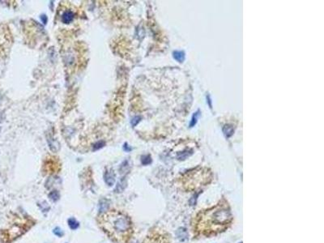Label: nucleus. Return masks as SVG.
Returning a JSON list of instances; mask_svg holds the SVG:
<instances>
[{"label":"nucleus","instance_id":"f257e3e1","mask_svg":"<svg viewBox=\"0 0 324 243\" xmlns=\"http://www.w3.org/2000/svg\"><path fill=\"white\" fill-rule=\"evenodd\" d=\"M228 202L223 200L211 208L200 211L192 222L194 233L196 236L211 237L225 231L233 222Z\"/></svg>","mask_w":324,"mask_h":243},{"label":"nucleus","instance_id":"f03ea898","mask_svg":"<svg viewBox=\"0 0 324 243\" xmlns=\"http://www.w3.org/2000/svg\"><path fill=\"white\" fill-rule=\"evenodd\" d=\"M99 226L103 232L116 243H129L133 234L131 218L122 211L103 212L97 218Z\"/></svg>","mask_w":324,"mask_h":243},{"label":"nucleus","instance_id":"7ed1b4c3","mask_svg":"<svg viewBox=\"0 0 324 243\" xmlns=\"http://www.w3.org/2000/svg\"><path fill=\"white\" fill-rule=\"evenodd\" d=\"M74 17H75V14L72 11H66L62 16V21L66 25H68V24L73 21Z\"/></svg>","mask_w":324,"mask_h":243},{"label":"nucleus","instance_id":"20e7f679","mask_svg":"<svg viewBox=\"0 0 324 243\" xmlns=\"http://www.w3.org/2000/svg\"><path fill=\"white\" fill-rule=\"evenodd\" d=\"M48 140V144H49V148H50V150L54 153H56L59 150L60 145L58 144L57 140H55V139H53L52 137H49V139H47Z\"/></svg>","mask_w":324,"mask_h":243},{"label":"nucleus","instance_id":"39448f33","mask_svg":"<svg viewBox=\"0 0 324 243\" xmlns=\"http://www.w3.org/2000/svg\"><path fill=\"white\" fill-rule=\"evenodd\" d=\"M105 181L109 186H113L114 185V183L115 182V174L113 173V171L106 172V173L105 174Z\"/></svg>","mask_w":324,"mask_h":243},{"label":"nucleus","instance_id":"423d86ee","mask_svg":"<svg viewBox=\"0 0 324 243\" xmlns=\"http://www.w3.org/2000/svg\"><path fill=\"white\" fill-rule=\"evenodd\" d=\"M174 58L178 63H183L185 60V53L183 51H174L173 53Z\"/></svg>","mask_w":324,"mask_h":243},{"label":"nucleus","instance_id":"0eeeda50","mask_svg":"<svg viewBox=\"0 0 324 243\" xmlns=\"http://www.w3.org/2000/svg\"><path fill=\"white\" fill-rule=\"evenodd\" d=\"M126 186V182L125 178H123L117 185L115 191H116V192H122L125 189Z\"/></svg>","mask_w":324,"mask_h":243},{"label":"nucleus","instance_id":"6e6552de","mask_svg":"<svg viewBox=\"0 0 324 243\" xmlns=\"http://www.w3.org/2000/svg\"><path fill=\"white\" fill-rule=\"evenodd\" d=\"M223 131L224 135H225L227 138H229V137H230L233 134V126H225L224 127Z\"/></svg>","mask_w":324,"mask_h":243},{"label":"nucleus","instance_id":"1a4fd4ad","mask_svg":"<svg viewBox=\"0 0 324 243\" xmlns=\"http://www.w3.org/2000/svg\"><path fill=\"white\" fill-rule=\"evenodd\" d=\"M68 225L71 230H76L79 227V222L77 221L76 219L71 218L68 220Z\"/></svg>","mask_w":324,"mask_h":243},{"label":"nucleus","instance_id":"9d476101","mask_svg":"<svg viewBox=\"0 0 324 243\" xmlns=\"http://www.w3.org/2000/svg\"><path fill=\"white\" fill-rule=\"evenodd\" d=\"M105 145H106V142L103 141V140H100V141H98V142H97L94 144V145H93V151L99 150V149H101V148H103Z\"/></svg>","mask_w":324,"mask_h":243},{"label":"nucleus","instance_id":"9b49d317","mask_svg":"<svg viewBox=\"0 0 324 243\" xmlns=\"http://www.w3.org/2000/svg\"><path fill=\"white\" fill-rule=\"evenodd\" d=\"M59 193H58V191H51L50 193H49V197L53 201H56V200H58V199H59Z\"/></svg>","mask_w":324,"mask_h":243},{"label":"nucleus","instance_id":"f8f14e48","mask_svg":"<svg viewBox=\"0 0 324 243\" xmlns=\"http://www.w3.org/2000/svg\"><path fill=\"white\" fill-rule=\"evenodd\" d=\"M199 111H197L196 113H195V114L193 115V117H192V119H191V124H190V126L191 127H193L195 124H196L197 123V119H198V117H199Z\"/></svg>","mask_w":324,"mask_h":243},{"label":"nucleus","instance_id":"ddd939ff","mask_svg":"<svg viewBox=\"0 0 324 243\" xmlns=\"http://www.w3.org/2000/svg\"><path fill=\"white\" fill-rule=\"evenodd\" d=\"M152 162V160H151V157L150 156H144L142 157V164H148Z\"/></svg>","mask_w":324,"mask_h":243},{"label":"nucleus","instance_id":"4468645a","mask_svg":"<svg viewBox=\"0 0 324 243\" xmlns=\"http://www.w3.org/2000/svg\"><path fill=\"white\" fill-rule=\"evenodd\" d=\"M127 165H128L127 161H124L123 164H122V165L120 166V169H119L120 173H126V171H127V170H126Z\"/></svg>","mask_w":324,"mask_h":243},{"label":"nucleus","instance_id":"2eb2a0df","mask_svg":"<svg viewBox=\"0 0 324 243\" xmlns=\"http://www.w3.org/2000/svg\"><path fill=\"white\" fill-rule=\"evenodd\" d=\"M140 120H141V117H139V116H135V117H134L131 122L132 126H135L136 125H138V123L140 122Z\"/></svg>","mask_w":324,"mask_h":243},{"label":"nucleus","instance_id":"dca6fc26","mask_svg":"<svg viewBox=\"0 0 324 243\" xmlns=\"http://www.w3.org/2000/svg\"><path fill=\"white\" fill-rule=\"evenodd\" d=\"M54 233L57 235V236H58V237H61V236L63 234V231L60 230L59 228H56V229H55V230H54Z\"/></svg>","mask_w":324,"mask_h":243},{"label":"nucleus","instance_id":"f3484780","mask_svg":"<svg viewBox=\"0 0 324 243\" xmlns=\"http://www.w3.org/2000/svg\"><path fill=\"white\" fill-rule=\"evenodd\" d=\"M123 149L126 151V152H130V151H131V148H130L129 147V145L126 143L125 144H124V146H123Z\"/></svg>","mask_w":324,"mask_h":243},{"label":"nucleus","instance_id":"a211bd4d","mask_svg":"<svg viewBox=\"0 0 324 243\" xmlns=\"http://www.w3.org/2000/svg\"><path fill=\"white\" fill-rule=\"evenodd\" d=\"M41 21L43 22L44 24H46V23H47V16H46V15H43V16H41Z\"/></svg>","mask_w":324,"mask_h":243},{"label":"nucleus","instance_id":"6ab92c4d","mask_svg":"<svg viewBox=\"0 0 324 243\" xmlns=\"http://www.w3.org/2000/svg\"><path fill=\"white\" fill-rule=\"evenodd\" d=\"M207 98H208V102H209V106L212 108V104H211V99H210V96H207Z\"/></svg>","mask_w":324,"mask_h":243},{"label":"nucleus","instance_id":"aec40b11","mask_svg":"<svg viewBox=\"0 0 324 243\" xmlns=\"http://www.w3.org/2000/svg\"><path fill=\"white\" fill-rule=\"evenodd\" d=\"M0 103H1V96H0Z\"/></svg>","mask_w":324,"mask_h":243}]
</instances>
